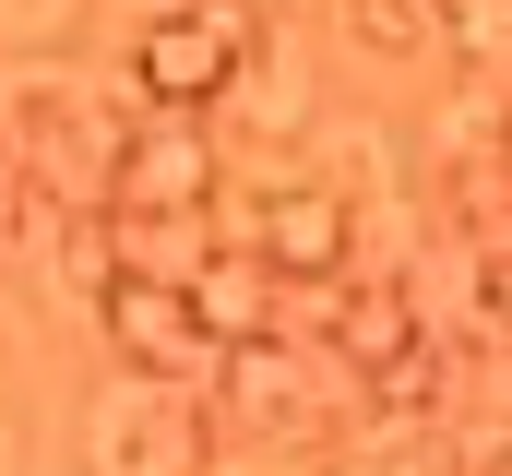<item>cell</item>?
I'll list each match as a JSON object with an SVG mask.
<instances>
[{
    "mask_svg": "<svg viewBox=\"0 0 512 476\" xmlns=\"http://www.w3.org/2000/svg\"><path fill=\"white\" fill-rule=\"evenodd\" d=\"M417 334H429V310H417V286H405V274H346V298H334V334H322V346H334L346 381H370V369H382L393 346H417Z\"/></svg>",
    "mask_w": 512,
    "mask_h": 476,
    "instance_id": "7",
    "label": "cell"
},
{
    "mask_svg": "<svg viewBox=\"0 0 512 476\" xmlns=\"http://www.w3.org/2000/svg\"><path fill=\"white\" fill-rule=\"evenodd\" d=\"M441 48H465L477 72H512V0H429Z\"/></svg>",
    "mask_w": 512,
    "mask_h": 476,
    "instance_id": "11",
    "label": "cell"
},
{
    "mask_svg": "<svg viewBox=\"0 0 512 476\" xmlns=\"http://www.w3.org/2000/svg\"><path fill=\"white\" fill-rule=\"evenodd\" d=\"M96 465L131 476V465H215V441H203V417L179 405V381H155V369H120L108 393H96Z\"/></svg>",
    "mask_w": 512,
    "mask_h": 476,
    "instance_id": "4",
    "label": "cell"
},
{
    "mask_svg": "<svg viewBox=\"0 0 512 476\" xmlns=\"http://www.w3.org/2000/svg\"><path fill=\"white\" fill-rule=\"evenodd\" d=\"M310 357L322 346H286V334H239V346H215V417L203 429H310L322 417V381H310Z\"/></svg>",
    "mask_w": 512,
    "mask_h": 476,
    "instance_id": "3",
    "label": "cell"
},
{
    "mask_svg": "<svg viewBox=\"0 0 512 476\" xmlns=\"http://www.w3.org/2000/svg\"><path fill=\"white\" fill-rule=\"evenodd\" d=\"M131 84H143V108H215L227 96V48L203 36V12L191 0H167V12H143L131 24Z\"/></svg>",
    "mask_w": 512,
    "mask_h": 476,
    "instance_id": "5",
    "label": "cell"
},
{
    "mask_svg": "<svg viewBox=\"0 0 512 476\" xmlns=\"http://www.w3.org/2000/svg\"><path fill=\"white\" fill-rule=\"evenodd\" d=\"M179 286H191V310H203V334H215V346L274 334V262H262V250H239V238H215Z\"/></svg>",
    "mask_w": 512,
    "mask_h": 476,
    "instance_id": "9",
    "label": "cell"
},
{
    "mask_svg": "<svg viewBox=\"0 0 512 476\" xmlns=\"http://www.w3.org/2000/svg\"><path fill=\"white\" fill-rule=\"evenodd\" d=\"M501 131H512L501 72H465V84L429 108V167H477V155H501Z\"/></svg>",
    "mask_w": 512,
    "mask_h": 476,
    "instance_id": "10",
    "label": "cell"
},
{
    "mask_svg": "<svg viewBox=\"0 0 512 476\" xmlns=\"http://www.w3.org/2000/svg\"><path fill=\"white\" fill-rule=\"evenodd\" d=\"M191 12H203V36L227 48V72H239V60L262 48V36H274V12H262V0H191Z\"/></svg>",
    "mask_w": 512,
    "mask_h": 476,
    "instance_id": "13",
    "label": "cell"
},
{
    "mask_svg": "<svg viewBox=\"0 0 512 476\" xmlns=\"http://www.w3.org/2000/svg\"><path fill=\"white\" fill-rule=\"evenodd\" d=\"M72 12H84V0H0V24H12V36H60Z\"/></svg>",
    "mask_w": 512,
    "mask_h": 476,
    "instance_id": "15",
    "label": "cell"
},
{
    "mask_svg": "<svg viewBox=\"0 0 512 476\" xmlns=\"http://www.w3.org/2000/svg\"><path fill=\"white\" fill-rule=\"evenodd\" d=\"M477 310L512 334V250H477Z\"/></svg>",
    "mask_w": 512,
    "mask_h": 476,
    "instance_id": "14",
    "label": "cell"
},
{
    "mask_svg": "<svg viewBox=\"0 0 512 476\" xmlns=\"http://www.w3.org/2000/svg\"><path fill=\"white\" fill-rule=\"evenodd\" d=\"M346 36H358V48H382V60H417V48H441L429 0H346Z\"/></svg>",
    "mask_w": 512,
    "mask_h": 476,
    "instance_id": "12",
    "label": "cell"
},
{
    "mask_svg": "<svg viewBox=\"0 0 512 476\" xmlns=\"http://www.w3.org/2000/svg\"><path fill=\"white\" fill-rule=\"evenodd\" d=\"M501 167H512V131H501Z\"/></svg>",
    "mask_w": 512,
    "mask_h": 476,
    "instance_id": "17",
    "label": "cell"
},
{
    "mask_svg": "<svg viewBox=\"0 0 512 476\" xmlns=\"http://www.w3.org/2000/svg\"><path fill=\"white\" fill-rule=\"evenodd\" d=\"M0 167H12V131H0Z\"/></svg>",
    "mask_w": 512,
    "mask_h": 476,
    "instance_id": "16",
    "label": "cell"
},
{
    "mask_svg": "<svg viewBox=\"0 0 512 476\" xmlns=\"http://www.w3.org/2000/svg\"><path fill=\"white\" fill-rule=\"evenodd\" d=\"M251 250L274 274H346V191H322V179L251 191Z\"/></svg>",
    "mask_w": 512,
    "mask_h": 476,
    "instance_id": "6",
    "label": "cell"
},
{
    "mask_svg": "<svg viewBox=\"0 0 512 476\" xmlns=\"http://www.w3.org/2000/svg\"><path fill=\"white\" fill-rule=\"evenodd\" d=\"M96 334H108L120 369H155V381H203L215 369V334H203L179 274H108L96 286Z\"/></svg>",
    "mask_w": 512,
    "mask_h": 476,
    "instance_id": "2",
    "label": "cell"
},
{
    "mask_svg": "<svg viewBox=\"0 0 512 476\" xmlns=\"http://www.w3.org/2000/svg\"><path fill=\"white\" fill-rule=\"evenodd\" d=\"M215 108H239V143H298V131H310V60H298V48H286V36H262L251 60H239V72H227V96H215Z\"/></svg>",
    "mask_w": 512,
    "mask_h": 476,
    "instance_id": "8",
    "label": "cell"
},
{
    "mask_svg": "<svg viewBox=\"0 0 512 476\" xmlns=\"http://www.w3.org/2000/svg\"><path fill=\"white\" fill-rule=\"evenodd\" d=\"M227 191V155L191 131V108H143L120 131V155H108V203L120 215H203Z\"/></svg>",
    "mask_w": 512,
    "mask_h": 476,
    "instance_id": "1",
    "label": "cell"
}]
</instances>
